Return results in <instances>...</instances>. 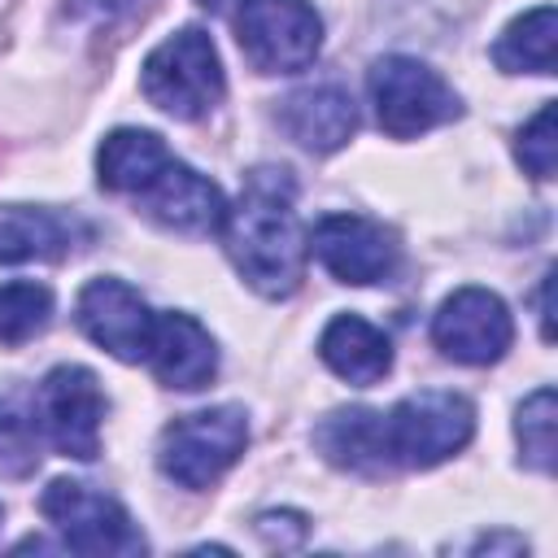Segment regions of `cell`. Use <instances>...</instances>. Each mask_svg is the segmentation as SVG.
<instances>
[{"label":"cell","instance_id":"4","mask_svg":"<svg viewBox=\"0 0 558 558\" xmlns=\"http://www.w3.org/2000/svg\"><path fill=\"white\" fill-rule=\"evenodd\" d=\"M244 440H248V423H244V410L235 405L179 414L161 432L157 466L179 488H209L244 453Z\"/></svg>","mask_w":558,"mask_h":558},{"label":"cell","instance_id":"24","mask_svg":"<svg viewBox=\"0 0 558 558\" xmlns=\"http://www.w3.org/2000/svg\"><path fill=\"white\" fill-rule=\"evenodd\" d=\"M201 4H205V9H227L231 0H201Z\"/></svg>","mask_w":558,"mask_h":558},{"label":"cell","instance_id":"20","mask_svg":"<svg viewBox=\"0 0 558 558\" xmlns=\"http://www.w3.org/2000/svg\"><path fill=\"white\" fill-rule=\"evenodd\" d=\"M52 318V292L35 279L0 283V344H22L39 336Z\"/></svg>","mask_w":558,"mask_h":558},{"label":"cell","instance_id":"19","mask_svg":"<svg viewBox=\"0 0 558 558\" xmlns=\"http://www.w3.org/2000/svg\"><path fill=\"white\" fill-rule=\"evenodd\" d=\"M554 48H558V13L554 4H536L523 17H514L501 39L493 44V61L506 74H554Z\"/></svg>","mask_w":558,"mask_h":558},{"label":"cell","instance_id":"8","mask_svg":"<svg viewBox=\"0 0 558 558\" xmlns=\"http://www.w3.org/2000/svg\"><path fill=\"white\" fill-rule=\"evenodd\" d=\"M310 253L318 257V266L327 275H336L340 283H384L397 262H401V244L397 235L375 222V218H362V214H327L318 218L314 235L305 240Z\"/></svg>","mask_w":558,"mask_h":558},{"label":"cell","instance_id":"15","mask_svg":"<svg viewBox=\"0 0 558 558\" xmlns=\"http://www.w3.org/2000/svg\"><path fill=\"white\" fill-rule=\"evenodd\" d=\"M318 357L349 379L353 388H371L392 371V344L379 327L357 314H336L318 336Z\"/></svg>","mask_w":558,"mask_h":558},{"label":"cell","instance_id":"13","mask_svg":"<svg viewBox=\"0 0 558 558\" xmlns=\"http://www.w3.org/2000/svg\"><path fill=\"white\" fill-rule=\"evenodd\" d=\"M153 375L166 388H183L196 392L214 379L218 371V349L214 336L192 318V314H153V340H148V357Z\"/></svg>","mask_w":558,"mask_h":558},{"label":"cell","instance_id":"9","mask_svg":"<svg viewBox=\"0 0 558 558\" xmlns=\"http://www.w3.org/2000/svg\"><path fill=\"white\" fill-rule=\"evenodd\" d=\"M105 392L87 366H57L39 384V427L57 453L92 462L100 453Z\"/></svg>","mask_w":558,"mask_h":558},{"label":"cell","instance_id":"23","mask_svg":"<svg viewBox=\"0 0 558 558\" xmlns=\"http://www.w3.org/2000/svg\"><path fill=\"white\" fill-rule=\"evenodd\" d=\"M39 466V453H35V432L22 423V418H0V475L9 480H22Z\"/></svg>","mask_w":558,"mask_h":558},{"label":"cell","instance_id":"22","mask_svg":"<svg viewBox=\"0 0 558 558\" xmlns=\"http://www.w3.org/2000/svg\"><path fill=\"white\" fill-rule=\"evenodd\" d=\"M514 157L532 179H554V161H558V131H554V105H541L514 140Z\"/></svg>","mask_w":558,"mask_h":558},{"label":"cell","instance_id":"14","mask_svg":"<svg viewBox=\"0 0 558 558\" xmlns=\"http://www.w3.org/2000/svg\"><path fill=\"white\" fill-rule=\"evenodd\" d=\"M279 126L310 153H336L357 131V109L344 87L323 83V87L292 92L279 105Z\"/></svg>","mask_w":558,"mask_h":558},{"label":"cell","instance_id":"7","mask_svg":"<svg viewBox=\"0 0 558 558\" xmlns=\"http://www.w3.org/2000/svg\"><path fill=\"white\" fill-rule=\"evenodd\" d=\"M39 514L61 532V541L78 554H140L144 536L131 514L100 488L78 480H52L39 493Z\"/></svg>","mask_w":558,"mask_h":558},{"label":"cell","instance_id":"12","mask_svg":"<svg viewBox=\"0 0 558 558\" xmlns=\"http://www.w3.org/2000/svg\"><path fill=\"white\" fill-rule=\"evenodd\" d=\"M135 205L170 227V231H183V235H209L222 227V214H227V201L218 192V183H209L205 174H196L192 166H183L179 157H170L140 192H135Z\"/></svg>","mask_w":558,"mask_h":558},{"label":"cell","instance_id":"2","mask_svg":"<svg viewBox=\"0 0 558 558\" xmlns=\"http://www.w3.org/2000/svg\"><path fill=\"white\" fill-rule=\"evenodd\" d=\"M140 87H144V96L161 113H170L179 122L205 118L222 100V92H227V74H222V61H218L214 39L205 31H196V26L161 39L144 57Z\"/></svg>","mask_w":558,"mask_h":558},{"label":"cell","instance_id":"3","mask_svg":"<svg viewBox=\"0 0 558 558\" xmlns=\"http://www.w3.org/2000/svg\"><path fill=\"white\" fill-rule=\"evenodd\" d=\"M471 436H475L471 401L458 392H445V388L410 392L384 414L388 462L410 466V471H427V466L453 458Z\"/></svg>","mask_w":558,"mask_h":558},{"label":"cell","instance_id":"10","mask_svg":"<svg viewBox=\"0 0 558 558\" xmlns=\"http://www.w3.org/2000/svg\"><path fill=\"white\" fill-rule=\"evenodd\" d=\"M432 340L445 357L462 362V366H488L497 362L510 340H514V323L510 310L497 292L488 288H458L432 318Z\"/></svg>","mask_w":558,"mask_h":558},{"label":"cell","instance_id":"17","mask_svg":"<svg viewBox=\"0 0 558 558\" xmlns=\"http://www.w3.org/2000/svg\"><path fill=\"white\" fill-rule=\"evenodd\" d=\"M318 449L327 453V462L344 466V471H366L379 475L388 471V445H384V414L379 410H336L318 432H314Z\"/></svg>","mask_w":558,"mask_h":558},{"label":"cell","instance_id":"11","mask_svg":"<svg viewBox=\"0 0 558 558\" xmlns=\"http://www.w3.org/2000/svg\"><path fill=\"white\" fill-rule=\"evenodd\" d=\"M74 323H78V331L92 344H100L118 362H144L148 357L153 310L122 279H109V275L87 279L83 292H78V301H74Z\"/></svg>","mask_w":558,"mask_h":558},{"label":"cell","instance_id":"21","mask_svg":"<svg viewBox=\"0 0 558 558\" xmlns=\"http://www.w3.org/2000/svg\"><path fill=\"white\" fill-rule=\"evenodd\" d=\"M554 418H558V397H554V388H536V392L519 405V418H514L523 462H527L532 471H541V475L554 471Z\"/></svg>","mask_w":558,"mask_h":558},{"label":"cell","instance_id":"5","mask_svg":"<svg viewBox=\"0 0 558 558\" xmlns=\"http://www.w3.org/2000/svg\"><path fill=\"white\" fill-rule=\"evenodd\" d=\"M235 39L257 74H296L323 48V22L305 0H240Z\"/></svg>","mask_w":558,"mask_h":558},{"label":"cell","instance_id":"1","mask_svg":"<svg viewBox=\"0 0 558 558\" xmlns=\"http://www.w3.org/2000/svg\"><path fill=\"white\" fill-rule=\"evenodd\" d=\"M222 244L244 283L262 296H292L305 275V235L296 218V183L279 166L244 174L235 205L222 214Z\"/></svg>","mask_w":558,"mask_h":558},{"label":"cell","instance_id":"18","mask_svg":"<svg viewBox=\"0 0 558 558\" xmlns=\"http://www.w3.org/2000/svg\"><path fill=\"white\" fill-rule=\"evenodd\" d=\"M74 244V222L35 205H0V266L57 262Z\"/></svg>","mask_w":558,"mask_h":558},{"label":"cell","instance_id":"16","mask_svg":"<svg viewBox=\"0 0 558 558\" xmlns=\"http://www.w3.org/2000/svg\"><path fill=\"white\" fill-rule=\"evenodd\" d=\"M174 153L161 144V135L153 131H140V126H118L100 140V153H96V179L105 192H118V196H135Z\"/></svg>","mask_w":558,"mask_h":558},{"label":"cell","instance_id":"6","mask_svg":"<svg viewBox=\"0 0 558 558\" xmlns=\"http://www.w3.org/2000/svg\"><path fill=\"white\" fill-rule=\"evenodd\" d=\"M371 105L392 140H414L449 118H458L453 87L414 57H379L371 65Z\"/></svg>","mask_w":558,"mask_h":558}]
</instances>
